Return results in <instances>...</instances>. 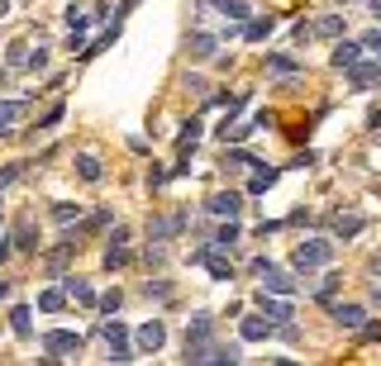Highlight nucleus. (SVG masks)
<instances>
[{
    "label": "nucleus",
    "instance_id": "9",
    "mask_svg": "<svg viewBox=\"0 0 381 366\" xmlns=\"http://www.w3.org/2000/svg\"><path fill=\"white\" fill-rule=\"evenodd\" d=\"M210 214H219V219H239V209H244V195L239 190H219V195H210Z\"/></svg>",
    "mask_w": 381,
    "mask_h": 366
},
{
    "label": "nucleus",
    "instance_id": "7",
    "mask_svg": "<svg viewBox=\"0 0 381 366\" xmlns=\"http://www.w3.org/2000/svg\"><path fill=\"white\" fill-rule=\"evenodd\" d=\"M200 10H215V15H229L234 24H248V20H253V5H248V0H200Z\"/></svg>",
    "mask_w": 381,
    "mask_h": 366
},
{
    "label": "nucleus",
    "instance_id": "33",
    "mask_svg": "<svg viewBox=\"0 0 381 366\" xmlns=\"http://www.w3.org/2000/svg\"><path fill=\"white\" fill-rule=\"evenodd\" d=\"M24 67L29 72H43V67H48V48H38L33 57H24Z\"/></svg>",
    "mask_w": 381,
    "mask_h": 366
},
{
    "label": "nucleus",
    "instance_id": "27",
    "mask_svg": "<svg viewBox=\"0 0 381 366\" xmlns=\"http://www.w3.org/2000/svg\"><path fill=\"white\" fill-rule=\"evenodd\" d=\"M272 181H276V171H272V167H262V171H257V176L248 181V195H262V190H267Z\"/></svg>",
    "mask_w": 381,
    "mask_h": 366
},
{
    "label": "nucleus",
    "instance_id": "19",
    "mask_svg": "<svg viewBox=\"0 0 381 366\" xmlns=\"http://www.w3.org/2000/svg\"><path fill=\"white\" fill-rule=\"evenodd\" d=\"M267 72H276V77H296L300 62L291 57V52H272V57H267Z\"/></svg>",
    "mask_w": 381,
    "mask_h": 366
},
{
    "label": "nucleus",
    "instance_id": "32",
    "mask_svg": "<svg viewBox=\"0 0 381 366\" xmlns=\"http://www.w3.org/2000/svg\"><path fill=\"white\" fill-rule=\"evenodd\" d=\"M357 43H362V52H377V62H381V29H372V33H362Z\"/></svg>",
    "mask_w": 381,
    "mask_h": 366
},
{
    "label": "nucleus",
    "instance_id": "5",
    "mask_svg": "<svg viewBox=\"0 0 381 366\" xmlns=\"http://www.w3.org/2000/svg\"><path fill=\"white\" fill-rule=\"evenodd\" d=\"M257 314H267L272 323H286V319H291V300H286V295H272V290H257Z\"/></svg>",
    "mask_w": 381,
    "mask_h": 366
},
{
    "label": "nucleus",
    "instance_id": "39",
    "mask_svg": "<svg viewBox=\"0 0 381 366\" xmlns=\"http://www.w3.org/2000/svg\"><path fill=\"white\" fill-rule=\"evenodd\" d=\"M372 305H381V281H377V290H372Z\"/></svg>",
    "mask_w": 381,
    "mask_h": 366
},
{
    "label": "nucleus",
    "instance_id": "12",
    "mask_svg": "<svg viewBox=\"0 0 381 366\" xmlns=\"http://www.w3.org/2000/svg\"><path fill=\"white\" fill-rule=\"evenodd\" d=\"M215 48H219V38H215V33H205V29L186 38V52H190V62H205V57H215Z\"/></svg>",
    "mask_w": 381,
    "mask_h": 366
},
{
    "label": "nucleus",
    "instance_id": "21",
    "mask_svg": "<svg viewBox=\"0 0 381 366\" xmlns=\"http://www.w3.org/2000/svg\"><path fill=\"white\" fill-rule=\"evenodd\" d=\"M77 171H82V181H91V185H96V181H105V171H100V162H96L91 153H82V157H77Z\"/></svg>",
    "mask_w": 381,
    "mask_h": 366
},
{
    "label": "nucleus",
    "instance_id": "36",
    "mask_svg": "<svg viewBox=\"0 0 381 366\" xmlns=\"http://www.w3.org/2000/svg\"><path fill=\"white\" fill-rule=\"evenodd\" d=\"M367 129H381V109H372V114H367Z\"/></svg>",
    "mask_w": 381,
    "mask_h": 366
},
{
    "label": "nucleus",
    "instance_id": "14",
    "mask_svg": "<svg viewBox=\"0 0 381 366\" xmlns=\"http://www.w3.org/2000/svg\"><path fill=\"white\" fill-rule=\"evenodd\" d=\"M262 276H267V281H262V290H272V295H296V290H300L291 271H276V266H267Z\"/></svg>",
    "mask_w": 381,
    "mask_h": 366
},
{
    "label": "nucleus",
    "instance_id": "6",
    "mask_svg": "<svg viewBox=\"0 0 381 366\" xmlns=\"http://www.w3.org/2000/svg\"><path fill=\"white\" fill-rule=\"evenodd\" d=\"M43 352H48V357H62V352H82V333L53 328V333H43Z\"/></svg>",
    "mask_w": 381,
    "mask_h": 366
},
{
    "label": "nucleus",
    "instance_id": "35",
    "mask_svg": "<svg viewBox=\"0 0 381 366\" xmlns=\"http://www.w3.org/2000/svg\"><path fill=\"white\" fill-rule=\"evenodd\" d=\"M62 114H67V109H62V105H53V109L43 114V124H38V129H53V124H62Z\"/></svg>",
    "mask_w": 381,
    "mask_h": 366
},
{
    "label": "nucleus",
    "instance_id": "26",
    "mask_svg": "<svg viewBox=\"0 0 381 366\" xmlns=\"http://www.w3.org/2000/svg\"><path fill=\"white\" fill-rule=\"evenodd\" d=\"M338 286H343V276H338V271H329L324 281H320V290H315V295H320V300H324V305H329V300L338 295Z\"/></svg>",
    "mask_w": 381,
    "mask_h": 366
},
{
    "label": "nucleus",
    "instance_id": "25",
    "mask_svg": "<svg viewBox=\"0 0 381 366\" xmlns=\"http://www.w3.org/2000/svg\"><path fill=\"white\" fill-rule=\"evenodd\" d=\"M62 305H67V290H43V295H38V310H48V314H53V310H62Z\"/></svg>",
    "mask_w": 381,
    "mask_h": 366
},
{
    "label": "nucleus",
    "instance_id": "23",
    "mask_svg": "<svg viewBox=\"0 0 381 366\" xmlns=\"http://www.w3.org/2000/svg\"><path fill=\"white\" fill-rule=\"evenodd\" d=\"M310 33H320V38H338V33H343V15H324Z\"/></svg>",
    "mask_w": 381,
    "mask_h": 366
},
{
    "label": "nucleus",
    "instance_id": "3",
    "mask_svg": "<svg viewBox=\"0 0 381 366\" xmlns=\"http://www.w3.org/2000/svg\"><path fill=\"white\" fill-rule=\"evenodd\" d=\"M100 333H105V342H110V362H134L138 352L134 347H129V328H124V323H119V319H105V328H100Z\"/></svg>",
    "mask_w": 381,
    "mask_h": 366
},
{
    "label": "nucleus",
    "instance_id": "11",
    "mask_svg": "<svg viewBox=\"0 0 381 366\" xmlns=\"http://www.w3.org/2000/svg\"><path fill=\"white\" fill-rule=\"evenodd\" d=\"M367 229V214H334V238H343V243H353L357 234Z\"/></svg>",
    "mask_w": 381,
    "mask_h": 366
},
{
    "label": "nucleus",
    "instance_id": "4",
    "mask_svg": "<svg viewBox=\"0 0 381 366\" xmlns=\"http://www.w3.org/2000/svg\"><path fill=\"white\" fill-rule=\"evenodd\" d=\"M163 342H167V323H163V319H148V323L134 333V352L153 357V352H163Z\"/></svg>",
    "mask_w": 381,
    "mask_h": 366
},
{
    "label": "nucleus",
    "instance_id": "16",
    "mask_svg": "<svg viewBox=\"0 0 381 366\" xmlns=\"http://www.w3.org/2000/svg\"><path fill=\"white\" fill-rule=\"evenodd\" d=\"M272 29H276L272 15H257V20H248V24H244V38H248V43H262V38H267Z\"/></svg>",
    "mask_w": 381,
    "mask_h": 366
},
{
    "label": "nucleus",
    "instance_id": "18",
    "mask_svg": "<svg viewBox=\"0 0 381 366\" xmlns=\"http://www.w3.org/2000/svg\"><path fill=\"white\" fill-rule=\"evenodd\" d=\"M62 290H67V300H77V305H96V290H91V281H82V276H72Z\"/></svg>",
    "mask_w": 381,
    "mask_h": 366
},
{
    "label": "nucleus",
    "instance_id": "31",
    "mask_svg": "<svg viewBox=\"0 0 381 366\" xmlns=\"http://www.w3.org/2000/svg\"><path fill=\"white\" fill-rule=\"evenodd\" d=\"M15 243H20L24 252H33V247H38V243H33V224H20V229H15Z\"/></svg>",
    "mask_w": 381,
    "mask_h": 366
},
{
    "label": "nucleus",
    "instance_id": "28",
    "mask_svg": "<svg viewBox=\"0 0 381 366\" xmlns=\"http://www.w3.org/2000/svg\"><path fill=\"white\" fill-rule=\"evenodd\" d=\"M195 138H200V119H190L186 129H181V138H177V148H181V153H190V148H195Z\"/></svg>",
    "mask_w": 381,
    "mask_h": 366
},
{
    "label": "nucleus",
    "instance_id": "1",
    "mask_svg": "<svg viewBox=\"0 0 381 366\" xmlns=\"http://www.w3.org/2000/svg\"><path fill=\"white\" fill-rule=\"evenodd\" d=\"M329 261H334V243H329V238H310V243L296 247L291 266H296L300 276H310V271H320V266H329Z\"/></svg>",
    "mask_w": 381,
    "mask_h": 366
},
{
    "label": "nucleus",
    "instance_id": "17",
    "mask_svg": "<svg viewBox=\"0 0 381 366\" xmlns=\"http://www.w3.org/2000/svg\"><path fill=\"white\" fill-rule=\"evenodd\" d=\"M239 238H244V229L229 219L224 229H215V243H210V247H219V252H234V243H239Z\"/></svg>",
    "mask_w": 381,
    "mask_h": 366
},
{
    "label": "nucleus",
    "instance_id": "38",
    "mask_svg": "<svg viewBox=\"0 0 381 366\" xmlns=\"http://www.w3.org/2000/svg\"><path fill=\"white\" fill-rule=\"evenodd\" d=\"M372 276H377V281H381V257H372Z\"/></svg>",
    "mask_w": 381,
    "mask_h": 366
},
{
    "label": "nucleus",
    "instance_id": "29",
    "mask_svg": "<svg viewBox=\"0 0 381 366\" xmlns=\"http://www.w3.org/2000/svg\"><path fill=\"white\" fill-rule=\"evenodd\" d=\"M143 295H148V300H172V281H148Z\"/></svg>",
    "mask_w": 381,
    "mask_h": 366
},
{
    "label": "nucleus",
    "instance_id": "2",
    "mask_svg": "<svg viewBox=\"0 0 381 366\" xmlns=\"http://www.w3.org/2000/svg\"><path fill=\"white\" fill-rule=\"evenodd\" d=\"M210 338H215V314H195V319L186 323V362L190 366H200Z\"/></svg>",
    "mask_w": 381,
    "mask_h": 366
},
{
    "label": "nucleus",
    "instance_id": "22",
    "mask_svg": "<svg viewBox=\"0 0 381 366\" xmlns=\"http://www.w3.org/2000/svg\"><path fill=\"white\" fill-rule=\"evenodd\" d=\"M20 114H24V100H5V105H0V138L10 133V124H15Z\"/></svg>",
    "mask_w": 381,
    "mask_h": 366
},
{
    "label": "nucleus",
    "instance_id": "15",
    "mask_svg": "<svg viewBox=\"0 0 381 366\" xmlns=\"http://www.w3.org/2000/svg\"><path fill=\"white\" fill-rule=\"evenodd\" d=\"M357 57H362V43H348V38H343V43H334V52H329V62H334L338 72H348Z\"/></svg>",
    "mask_w": 381,
    "mask_h": 366
},
{
    "label": "nucleus",
    "instance_id": "13",
    "mask_svg": "<svg viewBox=\"0 0 381 366\" xmlns=\"http://www.w3.org/2000/svg\"><path fill=\"white\" fill-rule=\"evenodd\" d=\"M329 314H334V323H338V328H348V333L362 328V319H367L362 305H329Z\"/></svg>",
    "mask_w": 381,
    "mask_h": 366
},
{
    "label": "nucleus",
    "instance_id": "24",
    "mask_svg": "<svg viewBox=\"0 0 381 366\" xmlns=\"http://www.w3.org/2000/svg\"><path fill=\"white\" fill-rule=\"evenodd\" d=\"M114 38H119V20H114V24H110V29H105V33H100V38H96V43H91V48H86V52H82V57H96V52H105V48H110V43H114Z\"/></svg>",
    "mask_w": 381,
    "mask_h": 366
},
{
    "label": "nucleus",
    "instance_id": "37",
    "mask_svg": "<svg viewBox=\"0 0 381 366\" xmlns=\"http://www.w3.org/2000/svg\"><path fill=\"white\" fill-rule=\"evenodd\" d=\"M367 10H372V15H377V24H381V0H367Z\"/></svg>",
    "mask_w": 381,
    "mask_h": 366
},
{
    "label": "nucleus",
    "instance_id": "20",
    "mask_svg": "<svg viewBox=\"0 0 381 366\" xmlns=\"http://www.w3.org/2000/svg\"><path fill=\"white\" fill-rule=\"evenodd\" d=\"M29 319H33L29 305H15V310H10V328H15L20 338H33V323H29Z\"/></svg>",
    "mask_w": 381,
    "mask_h": 366
},
{
    "label": "nucleus",
    "instance_id": "10",
    "mask_svg": "<svg viewBox=\"0 0 381 366\" xmlns=\"http://www.w3.org/2000/svg\"><path fill=\"white\" fill-rule=\"evenodd\" d=\"M239 333H244V342H267L276 333V323L267 319V314H253V319H244V328H239Z\"/></svg>",
    "mask_w": 381,
    "mask_h": 366
},
{
    "label": "nucleus",
    "instance_id": "41",
    "mask_svg": "<svg viewBox=\"0 0 381 366\" xmlns=\"http://www.w3.org/2000/svg\"><path fill=\"white\" fill-rule=\"evenodd\" d=\"M5 10H10V0H0V20H5Z\"/></svg>",
    "mask_w": 381,
    "mask_h": 366
},
{
    "label": "nucleus",
    "instance_id": "8",
    "mask_svg": "<svg viewBox=\"0 0 381 366\" xmlns=\"http://www.w3.org/2000/svg\"><path fill=\"white\" fill-rule=\"evenodd\" d=\"M377 81H381V62H362V57H357L353 67H348V86H353V91H372Z\"/></svg>",
    "mask_w": 381,
    "mask_h": 366
},
{
    "label": "nucleus",
    "instance_id": "40",
    "mask_svg": "<svg viewBox=\"0 0 381 366\" xmlns=\"http://www.w3.org/2000/svg\"><path fill=\"white\" fill-rule=\"evenodd\" d=\"M5 295H10V281H0V300H5Z\"/></svg>",
    "mask_w": 381,
    "mask_h": 366
},
{
    "label": "nucleus",
    "instance_id": "30",
    "mask_svg": "<svg viewBox=\"0 0 381 366\" xmlns=\"http://www.w3.org/2000/svg\"><path fill=\"white\" fill-rule=\"evenodd\" d=\"M53 219L57 224H72V219H82V205H53Z\"/></svg>",
    "mask_w": 381,
    "mask_h": 366
},
{
    "label": "nucleus",
    "instance_id": "34",
    "mask_svg": "<svg viewBox=\"0 0 381 366\" xmlns=\"http://www.w3.org/2000/svg\"><path fill=\"white\" fill-rule=\"evenodd\" d=\"M96 305H100L105 314H114V310H119V290H110V295H96Z\"/></svg>",
    "mask_w": 381,
    "mask_h": 366
}]
</instances>
